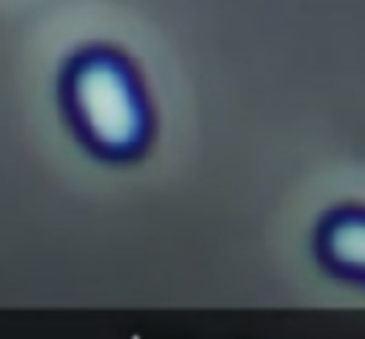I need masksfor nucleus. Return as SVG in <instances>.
Listing matches in <instances>:
<instances>
[{
    "label": "nucleus",
    "mask_w": 365,
    "mask_h": 339,
    "mask_svg": "<svg viewBox=\"0 0 365 339\" xmlns=\"http://www.w3.org/2000/svg\"><path fill=\"white\" fill-rule=\"evenodd\" d=\"M57 94L66 125L91 157L131 162L145 154L154 114L125 54L108 46L80 48L63 66Z\"/></svg>",
    "instance_id": "f257e3e1"
},
{
    "label": "nucleus",
    "mask_w": 365,
    "mask_h": 339,
    "mask_svg": "<svg viewBox=\"0 0 365 339\" xmlns=\"http://www.w3.org/2000/svg\"><path fill=\"white\" fill-rule=\"evenodd\" d=\"M311 254L325 276L365 288V205L328 208L314 225Z\"/></svg>",
    "instance_id": "f03ea898"
}]
</instances>
